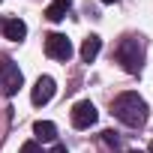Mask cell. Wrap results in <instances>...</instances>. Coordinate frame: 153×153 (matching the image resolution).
Instances as JSON below:
<instances>
[{
  "instance_id": "6da1fadb",
  "label": "cell",
  "mask_w": 153,
  "mask_h": 153,
  "mask_svg": "<svg viewBox=\"0 0 153 153\" xmlns=\"http://www.w3.org/2000/svg\"><path fill=\"white\" fill-rule=\"evenodd\" d=\"M111 111H114V117H117L120 123H126L129 129H141V126L147 123V102H144L138 93H132V90L120 93V96L111 102Z\"/></svg>"
},
{
  "instance_id": "7a4b0ae2",
  "label": "cell",
  "mask_w": 153,
  "mask_h": 153,
  "mask_svg": "<svg viewBox=\"0 0 153 153\" xmlns=\"http://www.w3.org/2000/svg\"><path fill=\"white\" fill-rule=\"evenodd\" d=\"M114 57L117 63L129 72V75H138L141 66H144V45H141V36H123L114 48Z\"/></svg>"
},
{
  "instance_id": "3957f363",
  "label": "cell",
  "mask_w": 153,
  "mask_h": 153,
  "mask_svg": "<svg viewBox=\"0 0 153 153\" xmlns=\"http://www.w3.org/2000/svg\"><path fill=\"white\" fill-rule=\"evenodd\" d=\"M21 84H24V75H21L18 63H12L9 57H0V90L6 96H15Z\"/></svg>"
},
{
  "instance_id": "277c9868",
  "label": "cell",
  "mask_w": 153,
  "mask_h": 153,
  "mask_svg": "<svg viewBox=\"0 0 153 153\" xmlns=\"http://www.w3.org/2000/svg\"><path fill=\"white\" fill-rule=\"evenodd\" d=\"M96 120H99V111H96V105L90 99L75 102V108H72V126L75 129H90Z\"/></svg>"
},
{
  "instance_id": "5b68a950",
  "label": "cell",
  "mask_w": 153,
  "mask_h": 153,
  "mask_svg": "<svg viewBox=\"0 0 153 153\" xmlns=\"http://www.w3.org/2000/svg\"><path fill=\"white\" fill-rule=\"evenodd\" d=\"M54 90H57V84H54L51 75H39L36 84H33V90H30V102L36 108H42V105H48L54 99Z\"/></svg>"
},
{
  "instance_id": "8992f818",
  "label": "cell",
  "mask_w": 153,
  "mask_h": 153,
  "mask_svg": "<svg viewBox=\"0 0 153 153\" xmlns=\"http://www.w3.org/2000/svg\"><path fill=\"white\" fill-rule=\"evenodd\" d=\"M45 54L54 60H69L72 57V42L63 33H48L45 36Z\"/></svg>"
},
{
  "instance_id": "52a82bcc",
  "label": "cell",
  "mask_w": 153,
  "mask_h": 153,
  "mask_svg": "<svg viewBox=\"0 0 153 153\" xmlns=\"http://www.w3.org/2000/svg\"><path fill=\"white\" fill-rule=\"evenodd\" d=\"M0 27H3V36L12 39V42H21V39L27 36V24H24L21 18H6Z\"/></svg>"
},
{
  "instance_id": "ba28073f",
  "label": "cell",
  "mask_w": 153,
  "mask_h": 153,
  "mask_svg": "<svg viewBox=\"0 0 153 153\" xmlns=\"http://www.w3.org/2000/svg\"><path fill=\"white\" fill-rule=\"evenodd\" d=\"M99 51H102V39H99L96 33H90V36L81 42V60H84V63H93V60L99 57Z\"/></svg>"
},
{
  "instance_id": "9c48e42d",
  "label": "cell",
  "mask_w": 153,
  "mask_h": 153,
  "mask_svg": "<svg viewBox=\"0 0 153 153\" xmlns=\"http://www.w3.org/2000/svg\"><path fill=\"white\" fill-rule=\"evenodd\" d=\"M69 9H72V0H51L48 9H45V18L48 21H63Z\"/></svg>"
},
{
  "instance_id": "30bf717a",
  "label": "cell",
  "mask_w": 153,
  "mask_h": 153,
  "mask_svg": "<svg viewBox=\"0 0 153 153\" xmlns=\"http://www.w3.org/2000/svg\"><path fill=\"white\" fill-rule=\"evenodd\" d=\"M33 135H36V141H54L57 138V126L51 120H36L33 123Z\"/></svg>"
},
{
  "instance_id": "8fae6325",
  "label": "cell",
  "mask_w": 153,
  "mask_h": 153,
  "mask_svg": "<svg viewBox=\"0 0 153 153\" xmlns=\"http://www.w3.org/2000/svg\"><path fill=\"white\" fill-rule=\"evenodd\" d=\"M18 153H42V147H39V141H24Z\"/></svg>"
},
{
  "instance_id": "7c38bea8",
  "label": "cell",
  "mask_w": 153,
  "mask_h": 153,
  "mask_svg": "<svg viewBox=\"0 0 153 153\" xmlns=\"http://www.w3.org/2000/svg\"><path fill=\"white\" fill-rule=\"evenodd\" d=\"M102 135H105V144H111V147H120V138H117V132H111V129H108V132H102Z\"/></svg>"
},
{
  "instance_id": "4fadbf2b",
  "label": "cell",
  "mask_w": 153,
  "mask_h": 153,
  "mask_svg": "<svg viewBox=\"0 0 153 153\" xmlns=\"http://www.w3.org/2000/svg\"><path fill=\"white\" fill-rule=\"evenodd\" d=\"M48 153H66V147H63V144H54V147H51Z\"/></svg>"
},
{
  "instance_id": "5bb4252c",
  "label": "cell",
  "mask_w": 153,
  "mask_h": 153,
  "mask_svg": "<svg viewBox=\"0 0 153 153\" xmlns=\"http://www.w3.org/2000/svg\"><path fill=\"white\" fill-rule=\"evenodd\" d=\"M102 3H117V0H102Z\"/></svg>"
},
{
  "instance_id": "9a60e30c",
  "label": "cell",
  "mask_w": 153,
  "mask_h": 153,
  "mask_svg": "<svg viewBox=\"0 0 153 153\" xmlns=\"http://www.w3.org/2000/svg\"><path fill=\"white\" fill-rule=\"evenodd\" d=\"M129 153H141V150H129Z\"/></svg>"
},
{
  "instance_id": "2e32d148",
  "label": "cell",
  "mask_w": 153,
  "mask_h": 153,
  "mask_svg": "<svg viewBox=\"0 0 153 153\" xmlns=\"http://www.w3.org/2000/svg\"><path fill=\"white\" fill-rule=\"evenodd\" d=\"M150 153H153V144H150Z\"/></svg>"
},
{
  "instance_id": "e0dca14e",
  "label": "cell",
  "mask_w": 153,
  "mask_h": 153,
  "mask_svg": "<svg viewBox=\"0 0 153 153\" xmlns=\"http://www.w3.org/2000/svg\"><path fill=\"white\" fill-rule=\"evenodd\" d=\"M0 3H3V0H0Z\"/></svg>"
}]
</instances>
